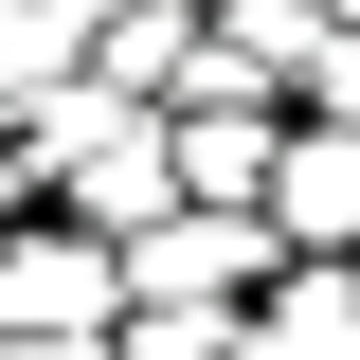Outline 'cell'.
I'll use <instances>...</instances> for the list:
<instances>
[{
  "instance_id": "cell-1",
  "label": "cell",
  "mask_w": 360,
  "mask_h": 360,
  "mask_svg": "<svg viewBox=\"0 0 360 360\" xmlns=\"http://www.w3.org/2000/svg\"><path fill=\"white\" fill-rule=\"evenodd\" d=\"M108 324H127V252H108V234L90 217H0V342H108Z\"/></svg>"
},
{
  "instance_id": "cell-2",
  "label": "cell",
  "mask_w": 360,
  "mask_h": 360,
  "mask_svg": "<svg viewBox=\"0 0 360 360\" xmlns=\"http://www.w3.org/2000/svg\"><path fill=\"white\" fill-rule=\"evenodd\" d=\"M108 252H127V307H252L270 270H288L252 198H162V217L108 234Z\"/></svg>"
},
{
  "instance_id": "cell-3",
  "label": "cell",
  "mask_w": 360,
  "mask_h": 360,
  "mask_svg": "<svg viewBox=\"0 0 360 360\" xmlns=\"http://www.w3.org/2000/svg\"><path fill=\"white\" fill-rule=\"evenodd\" d=\"M270 252H360V127H324V108H288V144H270L252 180Z\"/></svg>"
},
{
  "instance_id": "cell-4",
  "label": "cell",
  "mask_w": 360,
  "mask_h": 360,
  "mask_svg": "<svg viewBox=\"0 0 360 360\" xmlns=\"http://www.w3.org/2000/svg\"><path fill=\"white\" fill-rule=\"evenodd\" d=\"M234 360H360V252H288L234 307Z\"/></svg>"
},
{
  "instance_id": "cell-5",
  "label": "cell",
  "mask_w": 360,
  "mask_h": 360,
  "mask_svg": "<svg viewBox=\"0 0 360 360\" xmlns=\"http://www.w3.org/2000/svg\"><path fill=\"white\" fill-rule=\"evenodd\" d=\"M198 37H217L252 90H307V54H324V0H198Z\"/></svg>"
},
{
  "instance_id": "cell-6",
  "label": "cell",
  "mask_w": 360,
  "mask_h": 360,
  "mask_svg": "<svg viewBox=\"0 0 360 360\" xmlns=\"http://www.w3.org/2000/svg\"><path fill=\"white\" fill-rule=\"evenodd\" d=\"M288 108H324V127H360V18H324V54H307V90Z\"/></svg>"
},
{
  "instance_id": "cell-7",
  "label": "cell",
  "mask_w": 360,
  "mask_h": 360,
  "mask_svg": "<svg viewBox=\"0 0 360 360\" xmlns=\"http://www.w3.org/2000/svg\"><path fill=\"white\" fill-rule=\"evenodd\" d=\"M324 18H360V0H324Z\"/></svg>"
},
{
  "instance_id": "cell-8",
  "label": "cell",
  "mask_w": 360,
  "mask_h": 360,
  "mask_svg": "<svg viewBox=\"0 0 360 360\" xmlns=\"http://www.w3.org/2000/svg\"><path fill=\"white\" fill-rule=\"evenodd\" d=\"M180 18H198V0H180Z\"/></svg>"
}]
</instances>
